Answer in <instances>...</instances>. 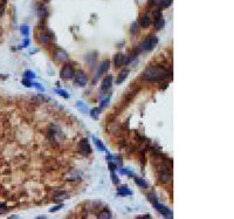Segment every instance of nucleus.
Masks as SVG:
<instances>
[{"instance_id":"obj_1","label":"nucleus","mask_w":234,"mask_h":219,"mask_svg":"<svg viewBox=\"0 0 234 219\" xmlns=\"http://www.w3.org/2000/svg\"><path fill=\"white\" fill-rule=\"evenodd\" d=\"M172 73L170 69H167L164 66H151L146 68L143 73V79L146 81H162L171 77Z\"/></svg>"},{"instance_id":"obj_2","label":"nucleus","mask_w":234,"mask_h":219,"mask_svg":"<svg viewBox=\"0 0 234 219\" xmlns=\"http://www.w3.org/2000/svg\"><path fill=\"white\" fill-rule=\"evenodd\" d=\"M158 44V38L152 35V37H149L148 39H145L143 42L139 45V51L142 52H150L152 51L156 46Z\"/></svg>"},{"instance_id":"obj_3","label":"nucleus","mask_w":234,"mask_h":219,"mask_svg":"<svg viewBox=\"0 0 234 219\" xmlns=\"http://www.w3.org/2000/svg\"><path fill=\"white\" fill-rule=\"evenodd\" d=\"M60 75L63 80L74 79V76H75V69H74V67H73L70 63H66V65L61 68Z\"/></svg>"},{"instance_id":"obj_4","label":"nucleus","mask_w":234,"mask_h":219,"mask_svg":"<svg viewBox=\"0 0 234 219\" xmlns=\"http://www.w3.org/2000/svg\"><path fill=\"white\" fill-rule=\"evenodd\" d=\"M152 204H153V206L156 207V210H157L164 218H173V213H172V211H171L170 209H167L166 206H164L163 204L158 203V200L153 202Z\"/></svg>"},{"instance_id":"obj_5","label":"nucleus","mask_w":234,"mask_h":219,"mask_svg":"<svg viewBox=\"0 0 234 219\" xmlns=\"http://www.w3.org/2000/svg\"><path fill=\"white\" fill-rule=\"evenodd\" d=\"M74 81H75L76 86L84 87L88 83V76L83 72H77V73H75V76H74Z\"/></svg>"},{"instance_id":"obj_6","label":"nucleus","mask_w":234,"mask_h":219,"mask_svg":"<svg viewBox=\"0 0 234 219\" xmlns=\"http://www.w3.org/2000/svg\"><path fill=\"white\" fill-rule=\"evenodd\" d=\"M79 150L81 154L83 155H89L91 152V148H90V144H89V141L87 138H83L82 141H80V144H79Z\"/></svg>"},{"instance_id":"obj_7","label":"nucleus","mask_w":234,"mask_h":219,"mask_svg":"<svg viewBox=\"0 0 234 219\" xmlns=\"http://www.w3.org/2000/svg\"><path fill=\"white\" fill-rule=\"evenodd\" d=\"M109 68H110V62H109V60H103L102 61V62H101V65L98 66V69H97V72H96V75H95V80H94V81H96V79L100 77L102 74L107 73Z\"/></svg>"},{"instance_id":"obj_8","label":"nucleus","mask_w":234,"mask_h":219,"mask_svg":"<svg viewBox=\"0 0 234 219\" xmlns=\"http://www.w3.org/2000/svg\"><path fill=\"white\" fill-rule=\"evenodd\" d=\"M114 63H115V67H116V68H120L122 66H124V65L127 63V56L122 53L116 54L115 58H114Z\"/></svg>"},{"instance_id":"obj_9","label":"nucleus","mask_w":234,"mask_h":219,"mask_svg":"<svg viewBox=\"0 0 234 219\" xmlns=\"http://www.w3.org/2000/svg\"><path fill=\"white\" fill-rule=\"evenodd\" d=\"M113 86V76L108 75L106 76L103 80H102V83H101V90L102 91H108Z\"/></svg>"},{"instance_id":"obj_10","label":"nucleus","mask_w":234,"mask_h":219,"mask_svg":"<svg viewBox=\"0 0 234 219\" xmlns=\"http://www.w3.org/2000/svg\"><path fill=\"white\" fill-rule=\"evenodd\" d=\"M158 178H159V182L160 183H169V182L171 181V178H172V175L170 171H167V170H163V171H160L158 174Z\"/></svg>"},{"instance_id":"obj_11","label":"nucleus","mask_w":234,"mask_h":219,"mask_svg":"<svg viewBox=\"0 0 234 219\" xmlns=\"http://www.w3.org/2000/svg\"><path fill=\"white\" fill-rule=\"evenodd\" d=\"M54 58L60 62H66L68 61V54L66 53L63 49H58L55 53H54Z\"/></svg>"},{"instance_id":"obj_12","label":"nucleus","mask_w":234,"mask_h":219,"mask_svg":"<svg viewBox=\"0 0 234 219\" xmlns=\"http://www.w3.org/2000/svg\"><path fill=\"white\" fill-rule=\"evenodd\" d=\"M51 41H52V38H51V35L47 34V33H41V34L39 35V42L42 44V45H49Z\"/></svg>"},{"instance_id":"obj_13","label":"nucleus","mask_w":234,"mask_h":219,"mask_svg":"<svg viewBox=\"0 0 234 219\" xmlns=\"http://www.w3.org/2000/svg\"><path fill=\"white\" fill-rule=\"evenodd\" d=\"M129 75V70H122L121 73L118 74V76H117V79H116V84H121V83H123L125 80H127V77H128Z\"/></svg>"},{"instance_id":"obj_14","label":"nucleus","mask_w":234,"mask_h":219,"mask_svg":"<svg viewBox=\"0 0 234 219\" xmlns=\"http://www.w3.org/2000/svg\"><path fill=\"white\" fill-rule=\"evenodd\" d=\"M97 218L98 219H110L111 218V212L109 210H102L101 212H98L97 214Z\"/></svg>"},{"instance_id":"obj_15","label":"nucleus","mask_w":234,"mask_h":219,"mask_svg":"<svg viewBox=\"0 0 234 219\" xmlns=\"http://www.w3.org/2000/svg\"><path fill=\"white\" fill-rule=\"evenodd\" d=\"M138 25L141 26V27H148L149 25H150V18L148 16V15H144L142 16L141 19H139V23Z\"/></svg>"},{"instance_id":"obj_16","label":"nucleus","mask_w":234,"mask_h":219,"mask_svg":"<svg viewBox=\"0 0 234 219\" xmlns=\"http://www.w3.org/2000/svg\"><path fill=\"white\" fill-rule=\"evenodd\" d=\"M156 4H157L160 8H167V7H170V6H171L172 0H158Z\"/></svg>"},{"instance_id":"obj_17","label":"nucleus","mask_w":234,"mask_h":219,"mask_svg":"<svg viewBox=\"0 0 234 219\" xmlns=\"http://www.w3.org/2000/svg\"><path fill=\"white\" fill-rule=\"evenodd\" d=\"M135 183H136L139 188H142V189H146V188L149 186V184L144 181V179L139 178V177H135Z\"/></svg>"},{"instance_id":"obj_18","label":"nucleus","mask_w":234,"mask_h":219,"mask_svg":"<svg viewBox=\"0 0 234 219\" xmlns=\"http://www.w3.org/2000/svg\"><path fill=\"white\" fill-rule=\"evenodd\" d=\"M117 193L121 195V196H127V195L130 196V195H132V191L124 186V188H120V189L117 190Z\"/></svg>"},{"instance_id":"obj_19","label":"nucleus","mask_w":234,"mask_h":219,"mask_svg":"<svg viewBox=\"0 0 234 219\" xmlns=\"http://www.w3.org/2000/svg\"><path fill=\"white\" fill-rule=\"evenodd\" d=\"M89 115L91 116V118L98 120V117H100V109H98V108H93L90 111H89Z\"/></svg>"},{"instance_id":"obj_20","label":"nucleus","mask_w":234,"mask_h":219,"mask_svg":"<svg viewBox=\"0 0 234 219\" xmlns=\"http://www.w3.org/2000/svg\"><path fill=\"white\" fill-rule=\"evenodd\" d=\"M138 32H139V25H138V23H132L131 26H130V33L135 35Z\"/></svg>"},{"instance_id":"obj_21","label":"nucleus","mask_w":234,"mask_h":219,"mask_svg":"<svg viewBox=\"0 0 234 219\" xmlns=\"http://www.w3.org/2000/svg\"><path fill=\"white\" fill-rule=\"evenodd\" d=\"M94 143H95V145L98 148V150H101V151H106V147H104V144L102 143L98 138H96V137H94Z\"/></svg>"},{"instance_id":"obj_22","label":"nucleus","mask_w":234,"mask_h":219,"mask_svg":"<svg viewBox=\"0 0 234 219\" xmlns=\"http://www.w3.org/2000/svg\"><path fill=\"white\" fill-rule=\"evenodd\" d=\"M153 23H155L156 30H162V28L164 27V25H165V21H164V19L162 18V19H159L157 21H153Z\"/></svg>"},{"instance_id":"obj_23","label":"nucleus","mask_w":234,"mask_h":219,"mask_svg":"<svg viewBox=\"0 0 234 219\" xmlns=\"http://www.w3.org/2000/svg\"><path fill=\"white\" fill-rule=\"evenodd\" d=\"M76 106H77V108H79L81 111H83V113H88V111H89L88 108H87V106L83 103L82 101H79V102L76 103Z\"/></svg>"},{"instance_id":"obj_24","label":"nucleus","mask_w":234,"mask_h":219,"mask_svg":"<svg viewBox=\"0 0 234 219\" xmlns=\"http://www.w3.org/2000/svg\"><path fill=\"white\" fill-rule=\"evenodd\" d=\"M163 18V14H162V11L160 9H155L153 11V21H157L159 19Z\"/></svg>"},{"instance_id":"obj_25","label":"nucleus","mask_w":234,"mask_h":219,"mask_svg":"<svg viewBox=\"0 0 234 219\" xmlns=\"http://www.w3.org/2000/svg\"><path fill=\"white\" fill-rule=\"evenodd\" d=\"M37 75H35V73L34 72H30V70H27L26 73H25V79H28V80H32V79H35Z\"/></svg>"},{"instance_id":"obj_26","label":"nucleus","mask_w":234,"mask_h":219,"mask_svg":"<svg viewBox=\"0 0 234 219\" xmlns=\"http://www.w3.org/2000/svg\"><path fill=\"white\" fill-rule=\"evenodd\" d=\"M56 93H58L60 96H63L65 98H68L69 97L68 93H67L66 90H63V89H56Z\"/></svg>"},{"instance_id":"obj_27","label":"nucleus","mask_w":234,"mask_h":219,"mask_svg":"<svg viewBox=\"0 0 234 219\" xmlns=\"http://www.w3.org/2000/svg\"><path fill=\"white\" fill-rule=\"evenodd\" d=\"M109 102H110V98L109 97L102 100V102H101V108H106L107 106H109Z\"/></svg>"},{"instance_id":"obj_28","label":"nucleus","mask_w":234,"mask_h":219,"mask_svg":"<svg viewBox=\"0 0 234 219\" xmlns=\"http://www.w3.org/2000/svg\"><path fill=\"white\" fill-rule=\"evenodd\" d=\"M21 33H23V35H28V33H30V28H28V26H23L21 27Z\"/></svg>"},{"instance_id":"obj_29","label":"nucleus","mask_w":234,"mask_h":219,"mask_svg":"<svg viewBox=\"0 0 234 219\" xmlns=\"http://www.w3.org/2000/svg\"><path fill=\"white\" fill-rule=\"evenodd\" d=\"M111 179H113L114 184H120V179L117 178V176L114 174V171H111Z\"/></svg>"},{"instance_id":"obj_30","label":"nucleus","mask_w":234,"mask_h":219,"mask_svg":"<svg viewBox=\"0 0 234 219\" xmlns=\"http://www.w3.org/2000/svg\"><path fill=\"white\" fill-rule=\"evenodd\" d=\"M32 87H35V88H37V89H39L40 91H44V90H45V89H44V87H42V86H41L40 83L33 82V83H32Z\"/></svg>"},{"instance_id":"obj_31","label":"nucleus","mask_w":234,"mask_h":219,"mask_svg":"<svg viewBox=\"0 0 234 219\" xmlns=\"http://www.w3.org/2000/svg\"><path fill=\"white\" fill-rule=\"evenodd\" d=\"M8 209H7V206H6V204H4V203H0V214L1 213H5V212L7 211Z\"/></svg>"},{"instance_id":"obj_32","label":"nucleus","mask_w":234,"mask_h":219,"mask_svg":"<svg viewBox=\"0 0 234 219\" xmlns=\"http://www.w3.org/2000/svg\"><path fill=\"white\" fill-rule=\"evenodd\" d=\"M23 84H25L26 87H32V82H30L28 79H25V80H23Z\"/></svg>"},{"instance_id":"obj_33","label":"nucleus","mask_w":234,"mask_h":219,"mask_svg":"<svg viewBox=\"0 0 234 219\" xmlns=\"http://www.w3.org/2000/svg\"><path fill=\"white\" fill-rule=\"evenodd\" d=\"M62 206H63V205H62V204L58 205V206H55V207H53V209H51V212H55V211H58V210H60V209H62Z\"/></svg>"},{"instance_id":"obj_34","label":"nucleus","mask_w":234,"mask_h":219,"mask_svg":"<svg viewBox=\"0 0 234 219\" xmlns=\"http://www.w3.org/2000/svg\"><path fill=\"white\" fill-rule=\"evenodd\" d=\"M2 14H4V8L0 6V16H1Z\"/></svg>"},{"instance_id":"obj_35","label":"nucleus","mask_w":234,"mask_h":219,"mask_svg":"<svg viewBox=\"0 0 234 219\" xmlns=\"http://www.w3.org/2000/svg\"><path fill=\"white\" fill-rule=\"evenodd\" d=\"M139 218H144V217H139ZM145 218H151V217H150L149 214H146V216H145Z\"/></svg>"}]
</instances>
